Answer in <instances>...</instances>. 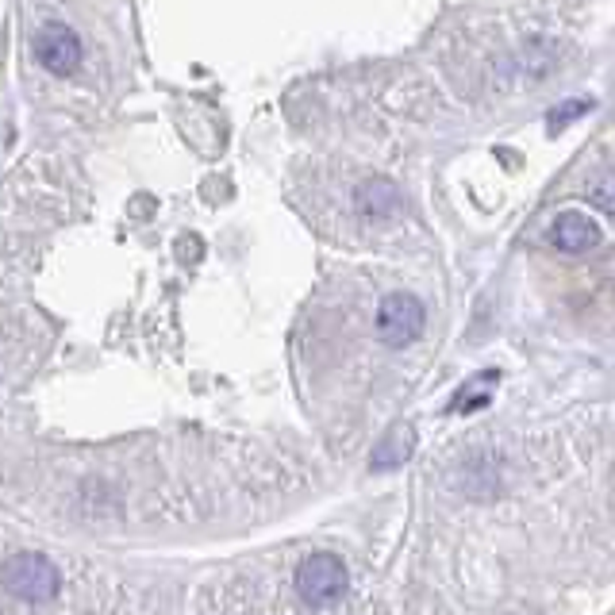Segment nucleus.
Listing matches in <instances>:
<instances>
[{
	"instance_id": "0eeeda50",
	"label": "nucleus",
	"mask_w": 615,
	"mask_h": 615,
	"mask_svg": "<svg viewBox=\"0 0 615 615\" xmlns=\"http://www.w3.org/2000/svg\"><path fill=\"white\" fill-rule=\"evenodd\" d=\"M412 450H416V431H412V427H393L381 443L373 446L369 466L373 469H396V466H404V462L412 458Z\"/></svg>"
},
{
	"instance_id": "f03ea898",
	"label": "nucleus",
	"mask_w": 615,
	"mask_h": 615,
	"mask_svg": "<svg viewBox=\"0 0 615 615\" xmlns=\"http://www.w3.org/2000/svg\"><path fill=\"white\" fill-rule=\"evenodd\" d=\"M346 589H350V573H346V562L339 554L320 550L296 566V592L308 604H335Z\"/></svg>"
},
{
	"instance_id": "423d86ee",
	"label": "nucleus",
	"mask_w": 615,
	"mask_h": 615,
	"mask_svg": "<svg viewBox=\"0 0 615 615\" xmlns=\"http://www.w3.org/2000/svg\"><path fill=\"white\" fill-rule=\"evenodd\" d=\"M396 204H400V193H396L393 181H385V177H369L358 185V193H354V208L369 216V220H381V216H393Z\"/></svg>"
},
{
	"instance_id": "20e7f679",
	"label": "nucleus",
	"mask_w": 615,
	"mask_h": 615,
	"mask_svg": "<svg viewBox=\"0 0 615 615\" xmlns=\"http://www.w3.org/2000/svg\"><path fill=\"white\" fill-rule=\"evenodd\" d=\"M35 58H39V66L50 70V74L58 77L74 74L77 62H81V39L66 24L39 27V35H35Z\"/></svg>"
},
{
	"instance_id": "6e6552de",
	"label": "nucleus",
	"mask_w": 615,
	"mask_h": 615,
	"mask_svg": "<svg viewBox=\"0 0 615 615\" xmlns=\"http://www.w3.org/2000/svg\"><path fill=\"white\" fill-rule=\"evenodd\" d=\"M462 489L477 500H485L492 492L500 489V469H496V458H473L466 469H462Z\"/></svg>"
},
{
	"instance_id": "1a4fd4ad",
	"label": "nucleus",
	"mask_w": 615,
	"mask_h": 615,
	"mask_svg": "<svg viewBox=\"0 0 615 615\" xmlns=\"http://www.w3.org/2000/svg\"><path fill=\"white\" fill-rule=\"evenodd\" d=\"M581 112H589V100H573V104H566L562 112H554V116H550V123H554V127H562V123H569L573 116H581Z\"/></svg>"
},
{
	"instance_id": "f257e3e1",
	"label": "nucleus",
	"mask_w": 615,
	"mask_h": 615,
	"mask_svg": "<svg viewBox=\"0 0 615 615\" xmlns=\"http://www.w3.org/2000/svg\"><path fill=\"white\" fill-rule=\"evenodd\" d=\"M0 581H4V592L16 596V600H27V604H47L58 596L62 589V573L58 566L43 558V554H31V550H20L12 554L4 569H0Z\"/></svg>"
},
{
	"instance_id": "7ed1b4c3",
	"label": "nucleus",
	"mask_w": 615,
	"mask_h": 615,
	"mask_svg": "<svg viewBox=\"0 0 615 615\" xmlns=\"http://www.w3.org/2000/svg\"><path fill=\"white\" fill-rule=\"evenodd\" d=\"M427 327V312L412 293H389L377 308V335L381 343L400 350L412 346Z\"/></svg>"
},
{
	"instance_id": "39448f33",
	"label": "nucleus",
	"mask_w": 615,
	"mask_h": 615,
	"mask_svg": "<svg viewBox=\"0 0 615 615\" xmlns=\"http://www.w3.org/2000/svg\"><path fill=\"white\" fill-rule=\"evenodd\" d=\"M550 243L558 250H566V254H585V250L600 243V227L581 212H562L558 220L550 223Z\"/></svg>"
},
{
	"instance_id": "9d476101",
	"label": "nucleus",
	"mask_w": 615,
	"mask_h": 615,
	"mask_svg": "<svg viewBox=\"0 0 615 615\" xmlns=\"http://www.w3.org/2000/svg\"><path fill=\"white\" fill-rule=\"evenodd\" d=\"M600 204H604V212H612V185L608 181L600 185Z\"/></svg>"
}]
</instances>
